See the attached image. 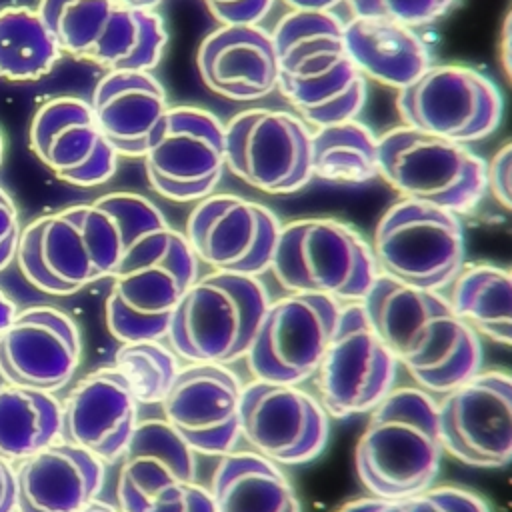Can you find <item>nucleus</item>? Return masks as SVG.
Returning a JSON list of instances; mask_svg holds the SVG:
<instances>
[{
  "label": "nucleus",
  "mask_w": 512,
  "mask_h": 512,
  "mask_svg": "<svg viewBox=\"0 0 512 512\" xmlns=\"http://www.w3.org/2000/svg\"><path fill=\"white\" fill-rule=\"evenodd\" d=\"M116 2L126 8H138V10H156L162 4V0H116Z\"/></svg>",
  "instance_id": "45"
},
{
  "label": "nucleus",
  "mask_w": 512,
  "mask_h": 512,
  "mask_svg": "<svg viewBox=\"0 0 512 512\" xmlns=\"http://www.w3.org/2000/svg\"><path fill=\"white\" fill-rule=\"evenodd\" d=\"M510 172H512V144L504 142L486 164V190H490L492 198L504 208L512 206L510 192Z\"/></svg>",
  "instance_id": "38"
},
{
  "label": "nucleus",
  "mask_w": 512,
  "mask_h": 512,
  "mask_svg": "<svg viewBox=\"0 0 512 512\" xmlns=\"http://www.w3.org/2000/svg\"><path fill=\"white\" fill-rule=\"evenodd\" d=\"M62 50L36 8L8 4L0 8V78L36 82L48 76Z\"/></svg>",
  "instance_id": "32"
},
{
  "label": "nucleus",
  "mask_w": 512,
  "mask_h": 512,
  "mask_svg": "<svg viewBox=\"0 0 512 512\" xmlns=\"http://www.w3.org/2000/svg\"><path fill=\"white\" fill-rule=\"evenodd\" d=\"M16 512H78L98 498L106 464L68 442H54L16 462Z\"/></svg>",
  "instance_id": "24"
},
{
  "label": "nucleus",
  "mask_w": 512,
  "mask_h": 512,
  "mask_svg": "<svg viewBox=\"0 0 512 512\" xmlns=\"http://www.w3.org/2000/svg\"><path fill=\"white\" fill-rule=\"evenodd\" d=\"M204 4L220 24H260L274 0H204Z\"/></svg>",
  "instance_id": "37"
},
{
  "label": "nucleus",
  "mask_w": 512,
  "mask_h": 512,
  "mask_svg": "<svg viewBox=\"0 0 512 512\" xmlns=\"http://www.w3.org/2000/svg\"><path fill=\"white\" fill-rule=\"evenodd\" d=\"M208 490L216 512H302L282 466L254 450L222 454Z\"/></svg>",
  "instance_id": "28"
},
{
  "label": "nucleus",
  "mask_w": 512,
  "mask_h": 512,
  "mask_svg": "<svg viewBox=\"0 0 512 512\" xmlns=\"http://www.w3.org/2000/svg\"><path fill=\"white\" fill-rule=\"evenodd\" d=\"M110 278L108 332L122 344L162 340L176 304L198 278V260L184 232L164 224L134 240Z\"/></svg>",
  "instance_id": "5"
},
{
  "label": "nucleus",
  "mask_w": 512,
  "mask_h": 512,
  "mask_svg": "<svg viewBox=\"0 0 512 512\" xmlns=\"http://www.w3.org/2000/svg\"><path fill=\"white\" fill-rule=\"evenodd\" d=\"M242 388L228 366L190 362L160 402L162 418L196 454L222 456L240 440Z\"/></svg>",
  "instance_id": "20"
},
{
  "label": "nucleus",
  "mask_w": 512,
  "mask_h": 512,
  "mask_svg": "<svg viewBox=\"0 0 512 512\" xmlns=\"http://www.w3.org/2000/svg\"><path fill=\"white\" fill-rule=\"evenodd\" d=\"M280 228L266 204L222 192L194 204L184 238L196 260L214 272L260 276L270 270Z\"/></svg>",
  "instance_id": "17"
},
{
  "label": "nucleus",
  "mask_w": 512,
  "mask_h": 512,
  "mask_svg": "<svg viewBox=\"0 0 512 512\" xmlns=\"http://www.w3.org/2000/svg\"><path fill=\"white\" fill-rule=\"evenodd\" d=\"M0 512H16L14 464L0 458Z\"/></svg>",
  "instance_id": "40"
},
{
  "label": "nucleus",
  "mask_w": 512,
  "mask_h": 512,
  "mask_svg": "<svg viewBox=\"0 0 512 512\" xmlns=\"http://www.w3.org/2000/svg\"><path fill=\"white\" fill-rule=\"evenodd\" d=\"M452 310L494 344L512 342V274L492 262H464L448 284Z\"/></svg>",
  "instance_id": "29"
},
{
  "label": "nucleus",
  "mask_w": 512,
  "mask_h": 512,
  "mask_svg": "<svg viewBox=\"0 0 512 512\" xmlns=\"http://www.w3.org/2000/svg\"><path fill=\"white\" fill-rule=\"evenodd\" d=\"M36 10L62 54L104 70L152 72L168 44L156 10L126 8L116 0H38Z\"/></svg>",
  "instance_id": "8"
},
{
  "label": "nucleus",
  "mask_w": 512,
  "mask_h": 512,
  "mask_svg": "<svg viewBox=\"0 0 512 512\" xmlns=\"http://www.w3.org/2000/svg\"><path fill=\"white\" fill-rule=\"evenodd\" d=\"M268 302L258 276L212 270L184 292L166 338L178 358L228 366L246 358Z\"/></svg>",
  "instance_id": "6"
},
{
  "label": "nucleus",
  "mask_w": 512,
  "mask_h": 512,
  "mask_svg": "<svg viewBox=\"0 0 512 512\" xmlns=\"http://www.w3.org/2000/svg\"><path fill=\"white\" fill-rule=\"evenodd\" d=\"M370 246L380 274L428 290L446 288L466 252L458 214L410 198L384 210Z\"/></svg>",
  "instance_id": "10"
},
{
  "label": "nucleus",
  "mask_w": 512,
  "mask_h": 512,
  "mask_svg": "<svg viewBox=\"0 0 512 512\" xmlns=\"http://www.w3.org/2000/svg\"><path fill=\"white\" fill-rule=\"evenodd\" d=\"M142 158L154 192L172 202H198L222 180L224 124L198 106H168Z\"/></svg>",
  "instance_id": "14"
},
{
  "label": "nucleus",
  "mask_w": 512,
  "mask_h": 512,
  "mask_svg": "<svg viewBox=\"0 0 512 512\" xmlns=\"http://www.w3.org/2000/svg\"><path fill=\"white\" fill-rule=\"evenodd\" d=\"M352 16L384 18L408 28L428 26L446 16L458 0H344Z\"/></svg>",
  "instance_id": "36"
},
{
  "label": "nucleus",
  "mask_w": 512,
  "mask_h": 512,
  "mask_svg": "<svg viewBox=\"0 0 512 512\" xmlns=\"http://www.w3.org/2000/svg\"><path fill=\"white\" fill-rule=\"evenodd\" d=\"M32 154L62 182L96 188L112 180L118 154L100 130L90 102L54 96L32 116L28 130Z\"/></svg>",
  "instance_id": "19"
},
{
  "label": "nucleus",
  "mask_w": 512,
  "mask_h": 512,
  "mask_svg": "<svg viewBox=\"0 0 512 512\" xmlns=\"http://www.w3.org/2000/svg\"><path fill=\"white\" fill-rule=\"evenodd\" d=\"M80 358V328L56 306L16 310L0 332V376L12 386L56 392L74 376Z\"/></svg>",
  "instance_id": "21"
},
{
  "label": "nucleus",
  "mask_w": 512,
  "mask_h": 512,
  "mask_svg": "<svg viewBox=\"0 0 512 512\" xmlns=\"http://www.w3.org/2000/svg\"><path fill=\"white\" fill-rule=\"evenodd\" d=\"M344 42L360 74L388 88L408 86L432 64L422 36L392 20L352 16L344 24Z\"/></svg>",
  "instance_id": "26"
},
{
  "label": "nucleus",
  "mask_w": 512,
  "mask_h": 512,
  "mask_svg": "<svg viewBox=\"0 0 512 512\" xmlns=\"http://www.w3.org/2000/svg\"><path fill=\"white\" fill-rule=\"evenodd\" d=\"M334 512H492L488 502L462 486H428L404 498L362 496L344 502Z\"/></svg>",
  "instance_id": "34"
},
{
  "label": "nucleus",
  "mask_w": 512,
  "mask_h": 512,
  "mask_svg": "<svg viewBox=\"0 0 512 512\" xmlns=\"http://www.w3.org/2000/svg\"><path fill=\"white\" fill-rule=\"evenodd\" d=\"M90 106L116 154L142 158L168 98L162 82L148 70H106L92 90Z\"/></svg>",
  "instance_id": "25"
},
{
  "label": "nucleus",
  "mask_w": 512,
  "mask_h": 512,
  "mask_svg": "<svg viewBox=\"0 0 512 512\" xmlns=\"http://www.w3.org/2000/svg\"><path fill=\"white\" fill-rule=\"evenodd\" d=\"M508 38H510V18H506V22H504V30H502V66H504V70H506V74L510 72V42H508Z\"/></svg>",
  "instance_id": "43"
},
{
  "label": "nucleus",
  "mask_w": 512,
  "mask_h": 512,
  "mask_svg": "<svg viewBox=\"0 0 512 512\" xmlns=\"http://www.w3.org/2000/svg\"><path fill=\"white\" fill-rule=\"evenodd\" d=\"M120 512H216L208 486L198 480L168 482L148 494L118 504Z\"/></svg>",
  "instance_id": "35"
},
{
  "label": "nucleus",
  "mask_w": 512,
  "mask_h": 512,
  "mask_svg": "<svg viewBox=\"0 0 512 512\" xmlns=\"http://www.w3.org/2000/svg\"><path fill=\"white\" fill-rule=\"evenodd\" d=\"M442 454L434 394L400 386L370 410L354 468L368 494L404 498L434 484Z\"/></svg>",
  "instance_id": "4"
},
{
  "label": "nucleus",
  "mask_w": 512,
  "mask_h": 512,
  "mask_svg": "<svg viewBox=\"0 0 512 512\" xmlns=\"http://www.w3.org/2000/svg\"><path fill=\"white\" fill-rule=\"evenodd\" d=\"M398 362L362 302L342 304L332 340L316 370L318 400L336 420L368 414L392 388Z\"/></svg>",
  "instance_id": "12"
},
{
  "label": "nucleus",
  "mask_w": 512,
  "mask_h": 512,
  "mask_svg": "<svg viewBox=\"0 0 512 512\" xmlns=\"http://www.w3.org/2000/svg\"><path fill=\"white\" fill-rule=\"evenodd\" d=\"M168 224L162 210L136 192H108L34 218L20 230L16 264L44 294L70 296L108 278L122 254L148 230Z\"/></svg>",
  "instance_id": "1"
},
{
  "label": "nucleus",
  "mask_w": 512,
  "mask_h": 512,
  "mask_svg": "<svg viewBox=\"0 0 512 512\" xmlns=\"http://www.w3.org/2000/svg\"><path fill=\"white\" fill-rule=\"evenodd\" d=\"M20 230L16 202L0 186V272L16 258Z\"/></svg>",
  "instance_id": "39"
},
{
  "label": "nucleus",
  "mask_w": 512,
  "mask_h": 512,
  "mask_svg": "<svg viewBox=\"0 0 512 512\" xmlns=\"http://www.w3.org/2000/svg\"><path fill=\"white\" fill-rule=\"evenodd\" d=\"M136 422L138 402L114 366L88 372L60 402V440L104 464L120 460Z\"/></svg>",
  "instance_id": "22"
},
{
  "label": "nucleus",
  "mask_w": 512,
  "mask_h": 512,
  "mask_svg": "<svg viewBox=\"0 0 512 512\" xmlns=\"http://www.w3.org/2000/svg\"><path fill=\"white\" fill-rule=\"evenodd\" d=\"M278 62L276 90L312 126L356 118L368 80L352 62L344 22L334 12H288L272 30Z\"/></svg>",
  "instance_id": "3"
},
{
  "label": "nucleus",
  "mask_w": 512,
  "mask_h": 512,
  "mask_svg": "<svg viewBox=\"0 0 512 512\" xmlns=\"http://www.w3.org/2000/svg\"><path fill=\"white\" fill-rule=\"evenodd\" d=\"M362 304L382 342L418 388L444 394L480 370V336L440 290L408 286L380 274Z\"/></svg>",
  "instance_id": "2"
},
{
  "label": "nucleus",
  "mask_w": 512,
  "mask_h": 512,
  "mask_svg": "<svg viewBox=\"0 0 512 512\" xmlns=\"http://www.w3.org/2000/svg\"><path fill=\"white\" fill-rule=\"evenodd\" d=\"M342 304L324 294L286 292L270 300L246 364L256 380L296 384L312 378L332 340Z\"/></svg>",
  "instance_id": "15"
},
{
  "label": "nucleus",
  "mask_w": 512,
  "mask_h": 512,
  "mask_svg": "<svg viewBox=\"0 0 512 512\" xmlns=\"http://www.w3.org/2000/svg\"><path fill=\"white\" fill-rule=\"evenodd\" d=\"M312 178L332 184H366L378 176V136L356 118L314 126Z\"/></svg>",
  "instance_id": "30"
},
{
  "label": "nucleus",
  "mask_w": 512,
  "mask_h": 512,
  "mask_svg": "<svg viewBox=\"0 0 512 512\" xmlns=\"http://www.w3.org/2000/svg\"><path fill=\"white\" fill-rule=\"evenodd\" d=\"M308 124L294 112L246 108L224 124L226 168L264 194H292L310 178Z\"/></svg>",
  "instance_id": "13"
},
{
  "label": "nucleus",
  "mask_w": 512,
  "mask_h": 512,
  "mask_svg": "<svg viewBox=\"0 0 512 512\" xmlns=\"http://www.w3.org/2000/svg\"><path fill=\"white\" fill-rule=\"evenodd\" d=\"M2 154H4V140H2V132H0V164H2Z\"/></svg>",
  "instance_id": "46"
},
{
  "label": "nucleus",
  "mask_w": 512,
  "mask_h": 512,
  "mask_svg": "<svg viewBox=\"0 0 512 512\" xmlns=\"http://www.w3.org/2000/svg\"><path fill=\"white\" fill-rule=\"evenodd\" d=\"M14 314H16L14 302L0 290V332L6 328V324L12 320Z\"/></svg>",
  "instance_id": "42"
},
{
  "label": "nucleus",
  "mask_w": 512,
  "mask_h": 512,
  "mask_svg": "<svg viewBox=\"0 0 512 512\" xmlns=\"http://www.w3.org/2000/svg\"><path fill=\"white\" fill-rule=\"evenodd\" d=\"M270 270L286 292L324 294L340 304L362 302L380 276L368 240L326 216L282 224Z\"/></svg>",
  "instance_id": "7"
},
{
  "label": "nucleus",
  "mask_w": 512,
  "mask_h": 512,
  "mask_svg": "<svg viewBox=\"0 0 512 512\" xmlns=\"http://www.w3.org/2000/svg\"><path fill=\"white\" fill-rule=\"evenodd\" d=\"M402 124L460 144L480 142L496 132L504 114L498 86L464 64H430L398 90Z\"/></svg>",
  "instance_id": "11"
},
{
  "label": "nucleus",
  "mask_w": 512,
  "mask_h": 512,
  "mask_svg": "<svg viewBox=\"0 0 512 512\" xmlns=\"http://www.w3.org/2000/svg\"><path fill=\"white\" fill-rule=\"evenodd\" d=\"M114 368L126 378L138 406H152L164 400L180 364L178 354L162 340H136L116 350Z\"/></svg>",
  "instance_id": "33"
},
{
  "label": "nucleus",
  "mask_w": 512,
  "mask_h": 512,
  "mask_svg": "<svg viewBox=\"0 0 512 512\" xmlns=\"http://www.w3.org/2000/svg\"><path fill=\"white\" fill-rule=\"evenodd\" d=\"M378 176L402 198L472 212L486 194V162L466 144L398 124L378 136Z\"/></svg>",
  "instance_id": "9"
},
{
  "label": "nucleus",
  "mask_w": 512,
  "mask_h": 512,
  "mask_svg": "<svg viewBox=\"0 0 512 512\" xmlns=\"http://www.w3.org/2000/svg\"><path fill=\"white\" fill-rule=\"evenodd\" d=\"M196 470V452L164 418L138 420L120 456L116 500L122 504L168 482L196 480Z\"/></svg>",
  "instance_id": "27"
},
{
  "label": "nucleus",
  "mask_w": 512,
  "mask_h": 512,
  "mask_svg": "<svg viewBox=\"0 0 512 512\" xmlns=\"http://www.w3.org/2000/svg\"><path fill=\"white\" fill-rule=\"evenodd\" d=\"M202 84L228 100L252 102L270 96L278 84L272 32L260 24H220L198 46Z\"/></svg>",
  "instance_id": "23"
},
{
  "label": "nucleus",
  "mask_w": 512,
  "mask_h": 512,
  "mask_svg": "<svg viewBox=\"0 0 512 512\" xmlns=\"http://www.w3.org/2000/svg\"><path fill=\"white\" fill-rule=\"evenodd\" d=\"M292 12H332L344 0H282Z\"/></svg>",
  "instance_id": "41"
},
{
  "label": "nucleus",
  "mask_w": 512,
  "mask_h": 512,
  "mask_svg": "<svg viewBox=\"0 0 512 512\" xmlns=\"http://www.w3.org/2000/svg\"><path fill=\"white\" fill-rule=\"evenodd\" d=\"M436 400L444 452L472 468L496 470L512 458V378L478 370Z\"/></svg>",
  "instance_id": "16"
},
{
  "label": "nucleus",
  "mask_w": 512,
  "mask_h": 512,
  "mask_svg": "<svg viewBox=\"0 0 512 512\" xmlns=\"http://www.w3.org/2000/svg\"><path fill=\"white\" fill-rule=\"evenodd\" d=\"M328 436L330 416L300 386L254 378L242 388L240 438L256 454L280 466H300L324 452Z\"/></svg>",
  "instance_id": "18"
},
{
  "label": "nucleus",
  "mask_w": 512,
  "mask_h": 512,
  "mask_svg": "<svg viewBox=\"0 0 512 512\" xmlns=\"http://www.w3.org/2000/svg\"><path fill=\"white\" fill-rule=\"evenodd\" d=\"M60 440V402L52 392L0 386V458L16 464Z\"/></svg>",
  "instance_id": "31"
},
{
  "label": "nucleus",
  "mask_w": 512,
  "mask_h": 512,
  "mask_svg": "<svg viewBox=\"0 0 512 512\" xmlns=\"http://www.w3.org/2000/svg\"><path fill=\"white\" fill-rule=\"evenodd\" d=\"M78 512H120V510H118V506H114V504H110L106 500L94 498L84 508H80Z\"/></svg>",
  "instance_id": "44"
}]
</instances>
